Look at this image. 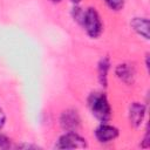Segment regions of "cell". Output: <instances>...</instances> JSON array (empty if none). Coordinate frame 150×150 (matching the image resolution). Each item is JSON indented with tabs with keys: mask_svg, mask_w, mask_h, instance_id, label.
Segmentation results:
<instances>
[{
	"mask_svg": "<svg viewBox=\"0 0 150 150\" xmlns=\"http://www.w3.org/2000/svg\"><path fill=\"white\" fill-rule=\"evenodd\" d=\"M107 6L112 9V11H121L123 7H124V4H125V0H103Z\"/></svg>",
	"mask_w": 150,
	"mask_h": 150,
	"instance_id": "cell-11",
	"label": "cell"
},
{
	"mask_svg": "<svg viewBox=\"0 0 150 150\" xmlns=\"http://www.w3.org/2000/svg\"><path fill=\"white\" fill-rule=\"evenodd\" d=\"M142 148H149L150 146V139H149V130L145 131V135H144V138H143V143L141 144Z\"/></svg>",
	"mask_w": 150,
	"mask_h": 150,
	"instance_id": "cell-13",
	"label": "cell"
},
{
	"mask_svg": "<svg viewBox=\"0 0 150 150\" xmlns=\"http://www.w3.org/2000/svg\"><path fill=\"white\" fill-rule=\"evenodd\" d=\"M52 2H54V4H59V2H61L62 0H50Z\"/></svg>",
	"mask_w": 150,
	"mask_h": 150,
	"instance_id": "cell-17",
	"label": "cell"
},
{
	"mask_svg": "<svg viewBox=\"0 0 150 150\" xmlns=\"http://www.w3.org/2000/svg\"><path fill=\"white\" fill-rule=\"evenodd\" d=\"M71 15H73V19L77 22V23H82V20H83V15H84V9L79 7L77 5H75L71 9Z\"/></svg>",
	"mask_w": 150,
	"mask_h": 150,
	"instance_id": "cell-10",
	"label": "cell"
},
{
	"mask_svg": "<svg viewBox=\"0 0 150 150\" xmlns=\"http://www.w3.org/2000/svg\"><path fill=\"white\" fill-rule=\"evenodd\" d=\"M115 74L125 84H131V83H134L136 71H135V68L131 64L121 63V64H117V67L115 68Z\"/></svg>",
	"mask_w": 150,
	"mask_h": 150,
	"instance_id": "cell-7",
	"label": "cell"
},
{
	"mask_svg": "<svg viewBox=\"0 0 150 150\" xmlns=\"http://www.w3.org/2000/svg\"><path fill=\"white\" fill-rule=\"evenodd\" d=\"M146 114V107L141 102H132L129 107V122L134 128H139Z\"/></svg>",
	"mask_w": 150,
	"mask_h": 150,
	"instance_id": "cell-6",
	"label": "cell"
},
{
	"mask_svg": "<svg viewBox=\"0 0 150 150\" xmlns=\"http://www.w3.org/2000/svg\"><path fill=\"white\" fill-rule=\"evenodd\" d=\"M18 148H25V149H38V145H32V144H20Z\"/></svg>",
	"mask_w": 150,
	"mask_h": 150,
	"instance_id": "cell-15",
	"label": "cell"
},
{
	"mask_svg": "<svg viewBox=\"0 0 150 150\" xmlns=\"http://www.w3.org/2000/svg\"><path fill=\"white\" fill-rule=\"evenodd\" d=\"M120 136V130L110 124L101 123L95 129V137L100 143H109Z\"/></svg>",
	"mask_w": 150,
	"mask_h": 150,
	"instance_id": "cell-5",
	"label": "cell"
},
{
	"mask_svg": "<svg viewBox=\"0 0 150 150\" xmlns=\"http://www.w3.org/2000/svg\"><path fill=\"white\" fill-rule=\"evenodd\" d=\"M9 148H11V139L7 136L0 134V150H2V149H9Z\"/></svg>",
	"mask_w": 150,
	"mask_h": 150,
	"instance_id": "cell-12",
	"label": "cell"
},
{
	"mask_svg": "<svg viewBox=\"0 0 150 150\" xmlns=\"http://www.w3.org/2000/svg\"><path fill=\"white\" fill-rule=\"evenodd\" d=\"M60 125L64 131H76L81 125V118L77 110H63L60 115Z\"/></svg>",
	"mask_w": 150,
	"mask_h": 150,
	"instance_id": "cell-4",
	"label": "cell"
},
{
	"mask_svg": "<svg viewBox=\"0 0 150 150\" xmlns=\"http://www.w3.org/2000/svg\"><path fill=\"white\" fill-rule=\"evenodd\" d=\"M88 107L93 116L101 123H107L111 118V107L108 97L102 91L91 93L88 96Z\"/></svg>",
	"mask_w": 150,
	"mask_h": 150,
	"instance_id": "cell-1",
	"label": "cell"
},
{
	"mask_svg": "<svg viewBox=\"0 0 150 150\" xmlns=\"http://www.w3.org/2000/svg\"><path fill=\"white\" fill-rule=\"evenodd\" d=\"M70 1H71L73 4H75V5H79V4H80L82 0H70Z\"/></svg>",
	"mask_w": 150,
	"mask_h": 150,
	"instance_id": "cell-16",
	"label": "cell"
},
{
	"mask_svg": "<svg viewBox=\"0 0 150 150\" xmlns=\"http://www.w3.org/2000/svg\"><path fill=\"white\" fill-rule=\"evenodd\" d=\"M87 141L76 131H66L61 135L55 144L56 149H83L87 148Z\"/></svg>",
	"mask_w": 150,
	"mask_h": 150,
	"instance_id": "cell-3",
	"label": "cell"
},
{
	"mask_svg": "<svg viewBox=\"0 0 150 150\" xmlns=\"http://www.w3.org/2000/svg\"><path fill=\"white\" fill-rule=\"evenodd\" d=\"M5 123H6V114H5L4 109L0 107V130L4 128Z\"/></svg>",
	"mask_w": 150,
	"mask_h": 150,
	"instance_id": "cell-14",
	"label": "cell"
},
{
	"mask_svg": "<svg viewBox=\"0 0 150 150\" xmlns=\"http://www.w3.org/2000/svg\"><path fill=\"white\" fill-rule=\"evenodd\" d=\"M131 28L142 38L145 40H149L150 34H149V28H150V22L148 18H141V16H135L130 21Z\"/></svg>",
	"mask_w": 150,
	"mask_h": 150,
	"instance_id": "cell-8",
	"label": "cell"
},
{
	"mask_svg": "<svg viewBox=\"0 0 150 150\" xmlns=\"http://www.w3.org/2000/svg\"><path fill=\"white\" fill-rule=\"evenodd\" d=\"M81 26L84 28L86 33L91 39H97L103 30V23H102L101 16L94 7H88L84 11Z\"/></svg>",
	"mask_w": 150,
	"mask_h": 150,
	"instance_id": "cell-2",
	"label": "cell"
},
{
	"mask_svg": "<svg viewBox=\"0 0 150 150\" xmlns=\"http://www.w3.org/2000/svg\"><path fill=\"white\" fill-rule=\"evenodd\" d=\"M110 59L108 56L100 59L97 63V79L100 84L104 88L108 86V73L110 70Z\"/></svg>",
	"mask_w": 150,
	"mask_h": 150,
	"instance_id": "cell-9",
	"label": "cell"
}]
</instances>
